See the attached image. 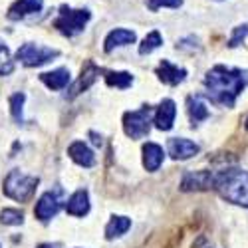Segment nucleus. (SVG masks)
<instances>
[{
    "label": "nucleus",
    "instance_id": "obj_1",
    "mask_svg": "<svg viewBox=\"0 0 248 248\" xmlns=\"http://www.w3.org/2000/svg\"><path fill=\"white\" fill-rule=\"evenodd\" d=\"M248 86V70H236L226 66H215L204 76L206 97L213 103L232 108L236 97Z\"/></svg>",
    "mask_w": 248,
    "mask_h": 248
},
{
    "label": "nucleus",
    "instance_id": "obj_2",
    "mask_svg": "<svg viewBox=\"0 0 248 248\" xmlns=\"http://www.w3.org/2000/svg\"><path fill=\"white\" fill-rule=\"evenodd\" d=\"M215 189L224 201L248 209V171L224 169L215 173Z\"/></svg>",
    "mask_w": 248,
    "mask_h": 248
},
{
    "label": "nucleus",
    "instance_id": "obj_3",
    "mask_svg": "<svg viewBox=\"0 0 248 248\" xmlns=\"http://www.w3.org/2000/svg\"><path fill=\"white\" fill-rule=\"evenodd\" d=\"M36 187H38V177H30V175H24V173H20L18 169H14L4 179L2 193L8 199H14L18 202H26L36 193Z\"/></svg>",
    "mask_w": 248,
    "mask_h": 248
},
{
    "label": "nucleus",
    "instance_id": "obj_4",
    "mask_svg": "<svg viewBox=\"0 0 248 248\" xmlns=\"http://www.w3.org/2000/svg\"><path fill=\"white\" fill-rule=\"evenodd\" d=\"M90 18V10H72L70 6H60V16L54 20V28H58V32L64 36H76L86 28Z\"/></svg>",
    "mask_w": 248,
    "mask_h": 248
},
{
    "label": "nucleus",
    "instance_id": "obj_5",
    "mask_svg": "<svg viewBox=\"0 0 248 248\" xmlns=\"http://www.w3.org/2000/svg\"><path fill=\"white\" fill-rule=\"evenodd\" d=\"M123 129L131 139L145 137L151 129V108H141L137 111H127L123 115Z\"/></svg>",
    "mask_w": 248,
    "mask_h": 248
},
{
    "label": "nucleus",
    "instance_id": "obj_6",
    "mask_svg": "<svg viewBox=\"0 0 248 248\" xmlns=\"http://www.w3.org/2000/svg\"><path fill=\"white\" fill-rule=\"evenodd\" d=\"M58 56H60L58 50L44 48V46H36L32 42L20 46L18 52H16V60H20L28 68H38V66H42V64H48L50 60H54Z\"/></svg>",
    "mask_w": 248,
    "mask_h": 248
},
{
    "label": "nucleus",
    "instance_id": "obj_7",
    "mask_svg": "<svg viewBox=\"0 0 248 248\" xmlns=\"http://www.w3.org/2000/svg\"><path fill=\"white\" fill-rule=\"evenodd\" d=\"M215 189V173L189 171L181 181V191H209Z\"/></svg>",
    "mask_w": 248,
    "mask_h": 248
},
{
    "label": "nucleus",
    "instance_id": "obj_8",
    "mask_svg": "<svg viewBox=\"0 0 248 248\" xmlns=\"http://www.w3.org/2000/svg\"><path fill=\"white\" fill-rule=\"evenodd\" d=\"M58 211H60V197H58V193L48 191V193H44L42 197L38 199L36 209H34V215H36L38 220L48 222L52 217L58 215Z\"/></svg>",
    "mask_w": 248,
    "mask_h": 248
},
{
    "label": "nucleus",
    "instance_id": "obj_9",
    "mask_svg": "<svg viewBox=\"0 0 248 248\" xmlns=\"http://www.w3.org/2000/svg\"><path fill=\"white\" fill-rule=\"evenodd\" d=\"M167 149H169V155L175 161L191 159V157H195L201 151L197 143H193L191 139H185V137H173V139H169Z\"/></svg>",
    "mask_w": 248,
    "mask_h": 248
},
{
    "label": "nucleus",
    "instance_id": "obj_10",
    "mask_svg": "<svg viewBox=\"0 0 248 248\" xmlns=\"http://www.w3.org/2000/svg\"><path fill=\"white\" fill-rule=\"evenodd\" d=\"M175 115H177V108L173 99H163L159 103V108L155 111V127L161 131H169L175 123Z\"/></svg>",
    "mask_w": 248,
    "mask_h": 248
},
{
    "label": "nucleus",
    "instance_id": "obj_11",
    "mask_svg": "<svg viewBox=\"0 0 248 248\" xmlns=\"http://www.w3.org/2000/svg\"><path fill=\"white\" fill-rule=\"evenodd\" d=\"M157 76H159V79L163 81V84H167V86H179L181 81L187 78V70L171 64L169 60H163L161 64H159V68H157Z\"/></svg>",
    "mask_w": 248,
    "mask_h": 248
},
{
    "label": "nucleus",
    "instance_id": "obj_12",
    "mask_svg": "<svg viewBox=\"0 0 248 248\" xmlns=\"http://www.w3.org/2000/svg\"><path fill=\"white\" fill-rule=\"evenodd\" d=\"M44 8L42 0H16L8 8V20H22L30 14H36Z\"/></svg>",
    "mask_w": 248,
    "mask_h": 248
},
{
    "label": "nucleus",
    "instance_id": "obj_13",
    "mask_svg": "<svg viewBox=\"0 0 248 248\" xmlns=\"http://www.w3.org/2000/svg\"><path fill=\"white\" fill-rule=\"evenodd\" d=\"M137 40L135 32L133 30H125V28H115L111 30L108 36H106V46H103V50H106L108 54L113 52L115 48L119 46H127V44H133Z\"/></svg>",
    "mask_w": 248,
    "mask_h": 248
},
{
    "label": "nucleus",
    "instance_id": "obj_14",
    "mask_svg": "<svg viewBox=\"0 0 248 248\" xmlns=\"http://www.w3.org/2000/svg\"><path fill=\"white\" fill-rule=\"evenodd\" d=\"M68 155H70V159L74 163L79 165V167H93V163H95L93 151L86 145V143H81V141L72 143V145L68 147Z\"/></svg>",
    "mask_w": 248,
    "mask_h": 248
},
{
    "label": "nucleus",
    "instance_id": "obj_15",
    "mask_svg": "<svg viewBox=\"0 0 248 248\" xmlns=\"http://www.w3.org/2000/svg\"><path fill=\"white\" fill-rule=\"evenodd\" d=\"M40 81L50 90H64L70 84V70L58 68V70H52V72H44L42 76H40Z\"/></svg>",
    "mask_w": 248,
    "mask_h": 248
},
{
    "label": "nucleus",
    "instance_id": "obj_16",
    "mask_svg": "<svg viewBox=\"0 0 248 248\" xmlns=\"http://www.w3.org/2000/svg\"><path fill=\"white\" fill-rule=\"evenodd\" d=\"M163 147L157 145V143H145L143 145V167H145L147 171H157L161 167V163H163Z\"/></svg>",
    "mask_w": 248,
    "mask_h": 248
},
{
    "label": "nucleus",
    "instance_id": "obj_17",
    "mask_svg": "<svg viewBox=\"0 0 248 248\" xmlns=\"http://www.w3.org/2000/svg\"><path fill=\"white\" fill-rule=\"evenodd\" d=\"M97 76H99V68L97 66H93L92 62L86 66V70H81V76H79V79L76 81V84L72 86V90H70V93H68V97H76L78 93H81V92H86L93 81L97 79Z\"/></svg>",
    "mask_w": 248,
    "mask_h": 248
},
{
    "label": "nucleus",
    "instance_id": "obj_18",
    "mask_svg": "<svg viewBox=\"0 0 248 248\" xmlns=\"http://www.w3.org/2000/svg\"><path fill=\"white\" fill-rule=\"evenodd\" d=\"M66 211L72 217H84V215H88L90 213V197H88V193L86 191H76L68 199V202H66Z\"/></svg>",
    "mask_w": 248,
    "mask_h": 248
},
{
    "label": "nucleus",
    "instance_id": "obj_19",
    "mask_svg": "<svg viewBox=\"0 0 248 248\" xmlns=\"http://www.w3.org/2000/svg\"><path fill=\"white\" fill-rule=\"evenodd\" d=\"M129 229H131V220L127 217H113L106 226V238L113 240L121 234H125Z\"/></svg>",
    "mask_w": 248,
    "mask_h": 248
},
{
    "label": "nucleus",
    "instance_id": "obj_20",
    "mask_svg": "<svg viewBox=\"0 0 248 248\" xmlns=\"http://www.w3.org/2000/svg\"><path fill=\"white\" fill-rule=\"evenodd\" d=\"M187 103H189V115H191L193 125L209 117V108H206V103L201 97H189Z\"/></svg>",
    "mask_w": 248,
    "mask_h": 248
},
{
    "label": "nucleus",
    "instance_id": "obj_21",
    "mask_svg": "<svg viewBox=\"0 0 248 248\" xmlns=\"http://www.w3.org/2000/svg\"><path fill=\"white\" fill-rule=\"evenodd\" d=\"M106 81H108V86H111V88L127 90L133 84V76L129 72H108Z\"/></svg>",
    "mask_w": 248,
    "mask_h": 248
},
{
    "label": "nucleus",
    "instance_id": "obj_22",
    "mask_svg": "<svg viewBox=\"0 0 248 248\" xmlns=\"http://www.w3.org/2000/svg\"><path fill=\"white\" fill-rule=\"evenodd\" d=\"M161 44H163L161 34H159L157 30H153V32H149L145 38H143V42H141V46H139V54H141V56H147V54H151L153 50H157Z\"/></svg>",
    "mask_w": 248,
    "mask_h": 248
},
{
    "label": "nucleus",
    "instance_id": "obj_23",
    "mask_svg": "<svg viewBox=\"0 0 248 248\" xmlns=\"http://www.w3.org/2000/svg\"><path fill=\"white\" fill-rule=\"evenodd\" d=\"M12 72H14V62L10 58V50L0 40V76H10Z\"/></svg>",
    "mask_w": 248,
    "mask_h": 248
},
{
    "label": "nucleus",
    "instance_id": "obj_24",
    "mask_svg": "<svg viewBox=\"0 0 248 248\" xmlns=\"http://www.w3.org/2000/svg\"><path fill=\"white\" fill-rule=\"evenodd\" d=\"M24 99L26 95L24 93H14L10 97V113L14 117V121L18 123H22V108H24Z\"/></svg>",
    "mask_w": 248,
    "mask_h": 248
},
{
    "label": "nucleus",
    "instance_id": "obj_25",
    "mask_svg": "<svg viewBox=\"0 0 248 248\" xmlns=\"http://www.w3.org/2000/svg\"><path fill=\"white\" fill-rule=\"evenodd\" d=\"M0 222L2 224H10V226H16V224H22L24 222V215L16 211V209H4L0 213Z\"/></svg>",
    "mask_w": 248,
    "mask_h": 248
},
{
    "label": "nucleus",
    "instance_id": "obj_26",
    "mask_svg": "<svg viewBox=\"0 0 248 248\" xmlns=\"http://www.w3.org/2000/svg\"><path fill=\"white\" fill-rule=\"evenodd\" d=\"M246 36H248V24H240V26H236V28L232 30L231 40H229V48H236Z\"/></svg>",
    "mask_w": 248,
    "mask_h": 248
},
{
    "label": "nucleus",
    "instance_id": "obj_27",
    "mask_svg": "<svg viewBox=\"0 0 248 248\" xmlns=\"http://www.w3.org/2000/svg\"><path fill=\"white\" fill-rule=\"evenodd\" d=\"M147 6H149V10H159V8H179V6H183V0H149Z\"/></svg>",
    "mask_w": 248,
    "mask_h": 248
},
{
    "label": "nucleus",
    "instance_id": "obj_28",
    "mask_svg": "<svg viewBox=\"0 0 248 248\" xmlns=\"http://www.w3.org/2000/svg\"><path fill=\"white\" fill-rule=\"evenodd\" d=\"M40 248H52V246H48V244H44V246H40Z\"/></svg>",
    "mask_w": 248,
    "mask_h": 248
},
{
    "label": "nucleus",
    "instance_id": "obj_29",
    "mask_svg": "<svg viewBox=\"0 0 248 248\" xmlns=\"http://www.w3.org/2000/svg\"><path fill=\"white\" fill-rule=\"evenodd\" d=\"M244 127H246V129H248V119H246V123H244Z\"/></svg>",
    "mask_w": 248,
    "mask_h": 248
}]
</instances>
